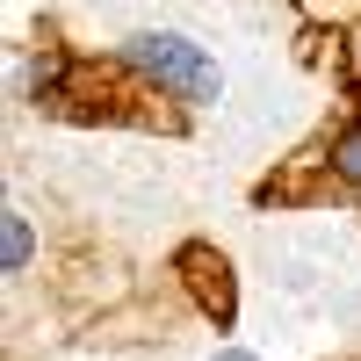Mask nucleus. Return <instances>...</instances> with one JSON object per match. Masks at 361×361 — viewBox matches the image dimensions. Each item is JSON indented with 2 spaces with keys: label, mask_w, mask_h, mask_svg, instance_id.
Masks as SVG:
<instances>
[{
  "label": "nucleus",
  "mask_w": 361,
  "mask_h": 361,
  "mask_svg": "<svg viewBox=\"0 0 361 361\" xmlns=\"http://www.w3.org/2000/svg\"><path fill=\"white\" fill-rule=\"evenodd\" d=\"M123 58L152 80V87H166L173 102H217V66L202 58V44H188V37H173V29H137V37L123 44Z\"/></svg>",
  "instance_id": "f257e3e1"
},
{
  "label": "nucleus",
  "mask_w": 361,
  "mask_h": 361,
  "mask_svg": "<svg viewBox=\"0 0 361 361\" xmlns=\"http://www.w3.org/2000/svg\"><path fill=\"white\" fill-rule=\"evenodd\" d=\"M180 267H195V289H202V304L209 311H217V325H231V282H224V260L217 267H209V253H180Z\"/></svg>",
  "instance_id": "f03ea898"
},
{
  "label": "nucleus",
  "mask_w": 361,
  "mask_h": 361,
  "mask_svg": "<svg viewBox=\"0 0 361 361\" xmlns=\"http://www.w3.org/2000/svg\"><path fill=\"white\" fill-rule=\"evenodd\" d=\"M29 246H37V238H29V217L22 209H0V267H8V275L29 267Z\"/></svg>",
  "instance_id": "7ed1b4c3"
},
{
  "label": "nucleus",
  "mask_w": 361,
  "mask_h": 361,
  "mask_svg": "<svg viewBox=\"0 0 361 361\" xmlns=\"http://www.w3.org/2000/svg\"><path fill=\"white\" fill-rule=\"evenodd\" d=\"M333 173H340V180H354V188H361V123L333 137Z\"/></svg>",
  "instance_id": "20e7f679"
},
{
  "label": "nucleus",
  "mask_w": 361,
  "mask_h": 361,
  "mask_svg": "<svg viewBox=\"0 0 361 361\" xmlns=\"http://www.w3.org/2000/svg\"><path fill=\"white\" fill-rule=\"evenodd\" d=\"M217 361H253V354H238V347H224V354H217Z\"/></svg>",
  "instance_id": "39448f33"
}]
</instances>
